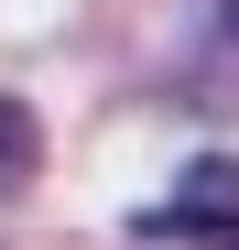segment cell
<instances>
[{
    "instance_id": "obj_1",
    "label": "cell",
    "mask_w": 239,
    "mask_h": 250,
    "mask_svg": "<svg viewBox=\"0 0 239 250\" xmlns=\"http://www.w3.org/2000/svg\"><path fill=\"white\" fill-rule=\"evenodd\" d=\"M131 239H196V250H239V152H196L163 207H141Z\"/></svg>"
},
{
    "instance_id": "obj_2",
    "label": "cell",
    "mask_w": 239,
    "mask_h": 250,
    "mask_svg": "<svg viewBox=\"0 0 239 250\" xmlns=\"http://www.w3.org/2000/svg\"><path fill=\"white\" fill-rule=\"evenodd\" d=\"M22 152H33V120H22L11 98H0V174H22Z\"/></svg>"
},
{
    "instance_id": "obj_3",
    "label": "cell",
    "mask_w": 239,
    "mask_h": 250,
    "mask_svg": "<svg viewBox=\"0 0 239 250\" xmlns=\"http://www.w3.org/2000/svg\"><path fill=\"white\" fill-rule=\"evenodd\" d=\"M218 11H228V33H239V0H218Z\"/></svg>"
}]
</instances>
